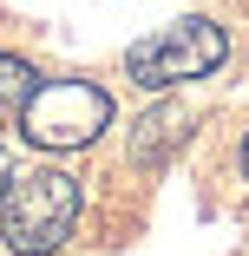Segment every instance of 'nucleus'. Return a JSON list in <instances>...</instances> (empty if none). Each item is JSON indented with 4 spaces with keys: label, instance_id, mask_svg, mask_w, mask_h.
<instances>
[{
    "label": "nucleus",
    "instance_id": "1",
    "mask_svg": "<svg viewBox=\"0 0 249 256\" xmlns=\"http://www.w3.org/2000/svg\"><path fill=\"white\" fill-rule=\"evenodd\" d=\"M72 230H79V178H66L53 164L7 178V190H0V236H7L13 256H53Z\"/></svg>",
    "mask_w": 249,
    "mask_h": 256
},
{
    "label": "nucleus",
    "instance_id": "2",
    "mask_svg": "<svg viewBox=\"0 0 249 256\" xmlns=\"http://www.w3.org/2000/svg\"><path fill=\"white\" fill-rule=\"evenodd\" d=\"M112 125V92L92 79H39L20 106V132L39 151H79Z\"/></svg>",
    "mask_w": 249,
    "mask_h": 256
},
{
    "label": "nucleus",
    "instance_id": "3",
    "mask_svg": "<svg viewBox=\"0 0 249 256\" xmlns=\"http://www.w3.org/2000/svg\"><path fill=\"white\" fill-rule=\"evenodd\" d=\"M223 60H230V33H223L217 20H204V14H184V20H171L164 33L138 40L131 53H125V72H131L144 92H164V86H184V79L217 72Z\"/></svg>",
    "mask_w": 249,
    "mask_h": 256
},
{
    "label": "nucleus",
    "instance_id": "4",
    "mask_svg": "<svg viewBox=\"0 0 249 256\" xmlns=\"http://www.w3.org/2000/svg\"><path fill=\"white\" fill-rule=\"evenodd\" d=\"M184 138H190V118H184L177 106H158V112L138 118V132H131V158H138V164H164V151L184 144Z\"/></svg>",
    "mask_w": 249,
    "mask_h": 256
},
{
    "label": "nucleus",
    "instance_id": "5",
    "mask_svg": "<svg viewBox=\"0 0 249 256\" xmlns=\"http://www.w3.org/2000/svg\"><path fill=\"white\" fill-rule=\"evenodd\" d=\"M33 86H39V72H33L20 53H0V112H20Z\"/></svg>",
    "mask_w": 249,
    "mask_h": 256
},
{
    "label": "nucleus",
    "instance_id": "6",
    "mask_svg": "<svg viewBox=\"0 0 249 256\" xmlns=\"http://www.w3.org/2000/svg\"><path fill=\"white\" fill-rule=\"evenodd\" d=\"M7 178H13V164H7V151H0V190H7Z\"/></svg>",
    "mask_w": 249,
    "mask_h": 256
},
{
    "label": "nucleus",
    "instance_id": "7",
    "mask_svg": "<svg viewBox=\"0 0 249 256\" xmlns=\"http://www.w3.org/2000/svg\"><path fill=\"white\" fill-rule=\"evenodd\" d=\"M243 178H249V138H243Z\"/></svg>",
    "mask_w": 249,
    "mask_h": 256
}]
</instances>
